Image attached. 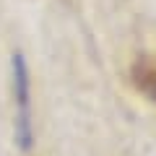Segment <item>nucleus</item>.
Listing matches in <instances>:
<instances>
[{
    "instance_id": "f257e3e1",
    "label": "nucleus",
    "mask_w": 156,
    "mask_h": 156,
    "mask_svg": "<svg viewBox=\"0 0 156 156\" xmlns=\"http://www.w3.org/2000/svg\"><path fill=\"white\" fill-rule=\"evenodd\" d=\"M11 89H13V140L29 154L34 148V99H31V70L23 52L11 55Z\"/></svg>"
}]
</instances>
